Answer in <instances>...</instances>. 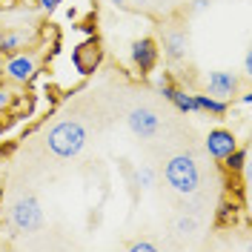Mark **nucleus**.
<instances>
[{
  "mask_svg": "<svg viewBox=\"0 0 252 252\" xmlns=\"http://www.w3.org/2000/svg\"><path fill=\"white\" fill-rule=\"evenodd\" d=\"M129 58H132V66H135L141 75H149V72L158 66V61H160L158 40H152V37H138V40H132Z\"/></svg>",
  "mask_w": 252,
  "mask_h": 252,
  "instance_id": "39448f33",
  "label": "nucleus"
},
{
  "mask_svg": "<svg viewBox=\"0 0 252 252\" xmlns=\"http://www.w3.org/2000/svg\"><path fill=\"white\" fill-rule=\"evenodd\" d=\"M178 229H181V232H192V229H195V220L181 218V220H178Z\"/></svg>",
  "mask_w": 252,
  "mask_h": 252,
  "instance_id": "a211bd4d",
  "label": "nucleus"
},
{
  "mask_svg": "<svg viewBox=\"0 0 252 252\" xmlns=\"http://www.w3.org/2000/svg\"><path fill=\"white\" fill-rule=\"evenodd\" d=\"M192 100H195V112H209L215 118H223L229 109V103L223 97H212V94H192Z\"/></svg>",
  "mask_w": 252,
  "mask_h": 252,
  "instance_id": "9d476101",
  "label": "nucleus"
},
{
  "mask_svg": "<svg viewBox=\"0 0 252 252\" xmlns=\"http://www.w3.org/2000/svg\"><path fill=\"white\" fill-rule=\"evenodd\" d=\"M206 3H209V0H195V12H201V9H206Z\"/></svg>",
  "mask_w": 252,
  "mask_h": 252,
  "instance_id": "412c9836",
  "label": "nucleus"
},
{
  "mask_svg": "<svg viewBox=\"0 0 252 252\" xmlns=\"http://www.w3.org/2000/svg\"><path fill=\"white\" fill-rule=\"evenodd\" d=\"M12 223H15L17 229H23V232H34V229H40L43 226V209L37 204V198H17L15 206H12Z\"/></svg>",
  "mask_w": 252,
  "mask_h": 252,
  "instance_id": "7ed1b4c3",
  "label": "nucleus"
},
{
  "mask_svg": "<svg viewBox=\"0 0 252 252\" xmlns=\"http://www.w3.org/2000/svg\"><path fill=\"white\" fill-rule=\"evenodd\" d=\"M109 3H115V6H121V3H124V0H109Z\"/></svg>",
  "mask_w": 252,
  "mask_h": 252,
  "instance_id": "5701e85b",
  "label": "nucleus"
},
{
  "mask_svg": "<svg viewBox=\"0 0 252 252\" xmlns=\"http://www.w3.org/2000/svg\"><path fill=\"white\" fill-rule=\"evenodd\" d=\"M247 158H250V152H247L244 146H235L229 155L223 158V166H226L229 172H244V169H247Z\"/></svg>",
  "mask_w": 252,
  "mask_h": 252,
  "instance_id": "ddd939ff",
  "label": "nucleus"
},
{
  "mask_svg": "<svg viewBox=\"0 0 252 252\" xmlns=\"http://www.w3.org/2000/svg\"><path fill=\"white\" fill-rule=\"evenodd\" d=\"M129 250L132 252H155V244H149V241H135Z\"/></svg>",
  "mask_w": 252,
  "mask_h": 252,
  "instance_id": "dca6fc26",
  "label": "nucleus"
},
{
  "mask_svg": "<svg viewBox=\"0 0 252 252\" xmlns=\"http://www.w3.org/2000/svg\"><path fill=\"white\" fill-rule=\"evenodd\" d=\"M6 103H9V92H3V89H0V109H3Z\"/></svg>",
  "mask_w": 252,
  "mask_h": 252,
  "instance_id": "aec40b11",
  "label": "nucleus"
},
{
  "mask_svg": "<svg viewBox=\"0 0 252 252\" xmlns=\"http://www.w3.org/2000/svg\"><path fill=\"white\" fill-rule=\"evenodd\" d=\"M163 52H166L169 61L187 58V34H184V32H169L166 40H163Z\"/></svg>",
  "mask_w": 252,
  "mask_h": 252,
  "instance_id": "f8f14e48",
  "label": "nucleus"
},
{
  "mask_svg": "<svg viewBox=\"0 0 252 252\" xmlns=\"http://www.w3.org/2000/svg\"><path fill=\"white\" fill-rule=\"evenodd\" d=\"M129 3H135V6H143V3H149V0H129Z\"/></svg>",
  "mask_w": 252,
  "mask_h": 252,
  "instance_id": "4be33fe9",
  "label": "nucleus"
},
{
  "mask_svg": "<svg viewBox=\"0 0 252 252\" xmlns=\"http://www.w3.org/2000/svg\"><path fill=\"white\" fill-rule=\"evenodd\" d=\"M160 92H163V97L169 100V103H175L181 112H195V100H192V94H187L184 89H178V86H172V83H160Z\"/></svg>",
  "mask_w": 252,
  "mask_h": 252,
  "instance_id": "9b49d317",
  "label": "nucleus"
},
{
  "mask_svg": "<svg viewBox=\"0 0 252 252\" xmlns=\"http://www.w3.org/2000/svg\"><path fill=\"white\" fill-rule=\"evenodd\" d=\"M46 146L49 152L58 158H75L86 146V129L78 121H61V124H55L49 129Z\"/></svg>",
  "mask_w": 252,
  "mask_h": 252,
  "instance_id": "f257e3e1",
  "label": "nucleus"
},
{
  "mask_svg": "<svg viewBox=\"0 0 252 252\" xmlns=\"http://www.w3.org/2000/svg\"><path fill=\"white\" fill-rule=\"evenodd\" d=\"M34 3H37V6H40L43 12H55V9L61 6L63 0H34Z\"/></svg>",
  "mask_w": 252,
  "mask_h": 252,
  "instance_id": "f3484780",
  "label": "nucleus"
},
{
  "mask_svg": "<svg viewBox=\"0 0 252 252\" xmlns=\"http://www.w3.org/2000/svg\"><path fill=\"white\" fill-rule=\"evenodd\" d=\"M23 43H26V37L20 32H6V34H0V55H15L17 49H23Z\"/></svg>",
  "mask_w": 252,
  "mask_h": 252,
  "instance_id": "4468645a",
  "label": "nucleus"
},
{
  "mask_svg": "<svg viewBox=\"0 0 252 252\" xmlns=\"http://www.w3.org/2000/svg\"><path fill=\"white\" fill-rule=\"evenodd\" d=\"M152 181H155L152 169H146V166H143L141 172H138V184H141V187H152Z\"/></svg>",
  "mask_w": 252,
  "mask_h": 252,
  "instance_id": "2eb2a0df",
  "label": "nucleus"
},
{
  "mask_svg": "<svg viewBox=\"0 0 252 252\" xmlns=\"http://www.w3.org/2000/svg\"><path fill=\"white\" fill-rule=\"evenodd\" d=\"M163 178L166 184L181 192V195H192L198 184H201V172H198V163L192 160L189 155H172L163 166Z\"/></svg>",
  "mask_w": 252,
  "mask_h": 252,
  "instance_id": "f03ea898",
  "label": "nucleus"
},
{
  "mask_svg": "<svg viewBox=\"0 0 252 252\" xmlns=\"http://www.w3.org/2000/svg\"><path fill=\"white\" fill-rule=\"evenodd\" d=\"M235 86H238V78L229 75V72H209V78H206V89H209L206 94H212V97H223L226 100L235 92Z\"/></svg>",
  "mask_w": 252,
  "mask_h": 252,
  "instance_id": "1a4fd4ad",
  "label": "nucleus"
},
{
  "mask_svg": "<svg viewBox=\"0 0 252 252\" xmlns=\"http://www.w3.org/2000/svg\"><path fill=\"white\" fill-rule=\"evenodd\" d=\"M244 75H247V78L252 75V55H247V58H244Z\"/></svg>",
  "mask_w": 252,
  "mask_h": 252,
  "instance_id": "6ab92c4d",
  "label": "nucleus"
},
{
  "mask_svg": "<svg viewBox=\"0 0 252 252\" xmlns=\"http://www.w3.org/2000/svg\"><path fill=\"white\" fill-rule=\"evenodd\" d=\"M100 61H103V46H100L97 37H89V40H83V43L72 49V63H75L78 75H83V78L94 75Z\"/></svg>",
  "mask_w": 252,
  "mask_h": 252,
  "instance_id": "20e7f679",
  "label": "nucleus"
},
{
  "mask_svg": "<svg viewBox=\"0 0 252 252\" xmlns=\"http://www.w3.org/2000/svg\"><path fill=\"white\" fill-rule=\"evenodd\" d=\"M3 72H6V78L15 80V83H29L34 78V72H37V63L32 55H23V52H15V55H9V61L3 66Z\"/></svg>",
  "mask_w": 252,
  "mask_h": 252,
  "instance_id": "423d86ee",
  "label": "nucleus"
},
{
  "mask_svg": "<svg viewBox=\"0 0 252 252\" xmlns=\"http://www.w3.org/2000/svg\"><path fill=\"white\" fill-rule=\"evenodd\" d=\"M126 124H129V129H132L138 138H155L158 129H160V118H158L152 109H143V106H138V109L129 112Z\"/></svg>",
  "mask_w": 252,
  "mask_h": 252,
  "instance_id": "0eeeda50",
  "label": "nucleus"
},
{
  "mask_svg": "<svg viewBox=\"0 0 252 252\" xmlns=\"http://www.w3.org/2000/svg\"><path fill=\"white\" fill-rule=\"evenodd\" d=\"M235 146H238V141L229 129H212V132L206 135V152L215 158V160H223Z\"/></svg>",
  "mask_w": 252,
  "mask_h": 252,
  "instance_id": "6e6552de",
  "label": "nucleus"
}]
</instances>
